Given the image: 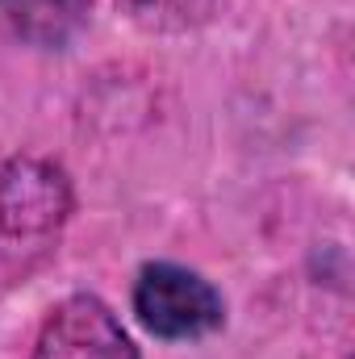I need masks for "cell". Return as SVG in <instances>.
I'll return each instance as SVG.
<instances>
[{"label": "cell", "instance_id": "cell-1", "mask_svg": "<svg viewBox=\"0 0 355 359\" xmlns=\"http://www.w3.org/2000/svg\"><path fill=\"white\" fill-rule=\"evenodd\" d=\"M134 313L163 343H196L226 326V301L201 271L155 259L134 276Z\"/></svg>", "mask_w": 355, "mask_h": 359}, {"label": "cell", "instance_id": "cell-2", "mask_svg": "<svg viewBox=\"0 0 355 359\" xmlns=\"http://www.w3.org/2000/svg\"><path fill=\"white\" fill-rule=\"evenodd\" d=\"M72 209L67 176L46 159H13L0 172V238L8 247L51 243Z\"/></svg>", "mask_w": 355, "mask_h": 359}, {"label": "cell", "instance_id": "cell-3", "mask_svg": "<svg viewBox=\"0 0 355 359\" xmlns=\"http://www.w3.org/2000/svg\"><path fill=\"white\" fill-rule=\"evenodd\" d=\"M34 359H142L121 318L92 292L59 301L34 343Z\"/></svg>", "mask_w": 355, "mask_h": 359}, {"label": "cell", "instance_id": "cell-4", "mask_svg": "<svg viewBox=\"0 0 355 359\" xmlns=\"http://www.w3.org/2000/svg\"><path fill=\"white\" fill-rule=\"evenodd\" d=\"M92 4L96 0H0V13L17 38L34 46H63L84 29Z\"/></svg>", "mask_w": 355, "mask_h": 359}, {"label": "cell", "instance_id": "cell-5", "mask_svg": "<svg viewBox=\"0 0 355 359\" xmlns=\"http://www.w3.org/2000/svg\"><path fill=\"white\" fill-rule=\"evenodd\" d=\"M121 13L151 34H184L205 25L226 0H117Z\"/></svg>", "mask_w": 355, "mask_h": 359}]
</instances>
